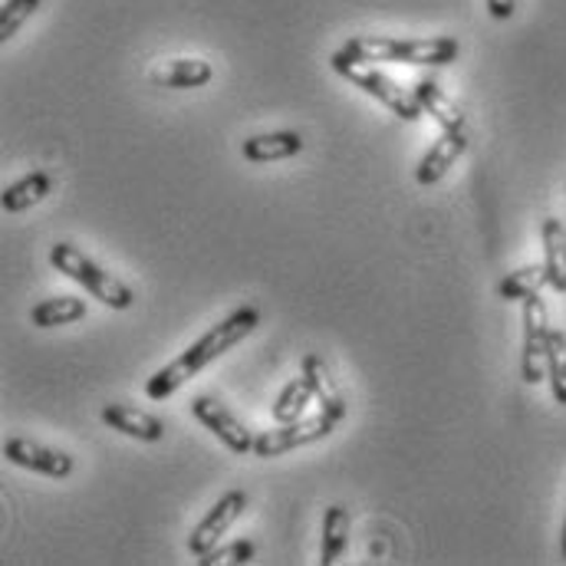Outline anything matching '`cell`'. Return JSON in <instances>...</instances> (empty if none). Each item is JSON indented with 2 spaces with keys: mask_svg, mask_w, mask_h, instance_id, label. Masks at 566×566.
Wrapping results in <instances>:
<instances>
[{
  "mask_svg": "<svg viewBox=\"0 0 566 566\" xmlns=\"http://www.w3.org/2000/svg\"><path fill=\"white\" fill-rule=\"evenodd\" d=\"M258 326H261V310H258V306H238V310L228 313L221 323H214L201 339H195L181 356H175L168 366H161L155 376H148L145 396H148L151 402H165V399L175 396L185 382H191L201 369H208L214 359H221L228 349L241 346Z\"/></svg>",
  "mask_w": 566,
  "mask_h": 566,
  "instance_id": "obj_1",
  "label": "cell"
},
{
  "mask_svg": "<svg viewBox=\"0 0 566 566\" xmlns=\"http://www.w3.org/2000/svg\"><path fill=\"white\" fill-rule=\"evenodd\" d=\"M346 53L366 63H406V66H448L458 60L461 43L454 36H428V40H399V36H349L343 43Z\"/></svg>",
  "mask_w": 566,
  "mask_h": 566,
  "instance_id": "obj_2",
  "label": "cell"
},
{
  "mask_svg": "<svg viewBox=\"0 0 566 566\" xmlns=\"http://www.w3.org/2000/svg\"><path fill=\"white\" fill-rule=\"evenodd\" d=\"M50 264L63 274V277H70L73 283H80L90 296H96L103 306H109V310H129L133 303H136V290L129 286L126 281H119L116 274H109V271H103L93 258H86L76 244H53V251H50Z\"/></svg>",
  "mask_w": 566,
  "mask_h": 566,
  "instance_id": "obj_3",
  "label": "cell"
},
{
  "mask_svg": "<svg viewBox=\"0 0 566 566\" xmlns=\"http://www.w3.org/2000/svg\"><path fill=\"white\" fill-rule=\"evenodd\" d=\"M329 66L346 80V83H353L356 90H363L366 96H373V99H379L389 113H396L399 119H406V123H419L422 119V106H419V99H416V93H406L396 80H389L386 73H379L373 63H366V60H356L353 53H346L343 46L329 56Z\"/></svg>",
  "mask_w": 566,
  "mask_h": 566,
  "instance_id": "obj_4",
  "label": "cell"
},
{
  "mask_svg": "<svg viewBox=\"0 0 566 566\" xmlns=\"http://www.w3.org/2000/svg\"><path fill=\"white\" fill-rule=\"evenodd\" d=\"M551 316L541 293L524 300V349H521V376L527 386L547 379V343H551Z\"/></svg>",
  "mask_w": 566,
  "mask_h": 566,
  "instance_id": "obj_5",
  "label": "cell"
},
{
  "mask_svg": "<svg viewBox=\"0 0 566 566\" xmlns=\"http://www.w3.org/2000/svg\"><path fill=\"white\" fill-rule=\"evenodd\" d=\"M191 416L205 424L228 451H234V454H251L254 451V438L258 434L241 422L224 402H218L211 396H195L191 399Z\"/></svg>",
  "mask_w": 566,
  "mask_h": 566,
  "instance_id": "obj_6",
  "label": "cell"
},
{
  "mask_svg": "<svg viewBox=\"0 0 566 566\" xmlns=\"http://www.w3.org/2000/svg\"><path fill=\"white\" fill-rule=\"evenodd\" d=\"M333 428H336V422H333L326 412H316V416L296 419V422H283L281 428L261 431V434L254 438V454H261V458H277V454H286V451H293V448L323 441L326 434H333Z\"/></svg>",
  "mask_w": 566,
  "mask_h": 566,
  "instance_id": "obj_7",
  "label": "cell"
},
{
  "mask_svg": "<svg viewBox=\"0 0 566 566\" xmlns=\"http://www.w3.org/2000/svg\"><path fill=\"white\" fill-rule=\"evenodd\" d=\"M244 507H248V494L244 491H228V494H221V501L201 517V524L191 531V537H188V554L191 557H205L208 551H214L218 547V541L234 527V521L244 514Z\"/></svg>",
  "mask_w": 566,
  "mask_h": 566,
  "instance_id": "obj_8",
  "label": "cell"
},
{
  "mask_svg": "<svg viewBox=\"0 0 566 566\" xmlns=\"http://www.w3.org/2000/svg\"><path fill=\"white\" fill-rule=\"evenodd\" d=\"M3 458L17 468H27V471H36V474H46L53 481H66L76 468L73 454L60 451V448H46L40 441H30V438H7L3 444Z\"/></svg>",
  "mask_w": 566,
  "mask_h": 566,
  "instance_id": "obj_9",
  "label": "cell"
},
{
  "mask_svg": "<svg viewBox=\"0 0 566 566\" xmlns=\"http://www.w3.org/2000/svg\"><path fill=\"white\" fill-rule=\"evenodd\" d=\"M412 93H416V99H419L422 113H428V116L441 126V133L468 136V139H471V126H468L464 113L451 103V96H448L434 80H419Z\"/></svg>",
  "mask_w": 566,
  "mask_h": 566,
  "instance_id": "obj_10",
  "label": "cell"
},
{
  "mask_svg": "<svg viewBox=\"0 0 566 566\" xmlns=\"http://www.w3.org/2000/svg\"><path fill=\"white\" fill-rule=\"evenodd\" d=\"M300 373H303L306 382L313 386V399L319 402V412H326L336 424L343 422V419H346V399H343V392H339V386H336L329 366H326L316 353H310V356H303Z\"/></svg>",
  "mask_w": 566,
  "mask_h": 566,
  "instance_id": "obj_11",
  "label": "cell"
},
{
  "mask_svg": "<svg viewBox=\"0 0 566 566\" xmlns=\"http://www.w3.org/2000/svg\"><path fill=\"white\" fill-rule=\"evenodd\" d=\"M468 148H471V139H468V136L441 133V139L434 142V145L422 155V161H419V168H416V181H419V185H438V181L451 171V165H454Z\"/></svg>",
  "mask_w": 566,
  "mask_h": 566,
  "instance_id": "obj_12",
  "label": "cell"
},
{
  "mask_svg": "<svg viewBox=\"0 0 566 566\" xmlns=\"http://www.w3.org/2000/svg\"><path fill=\"white\" fill-rule=\"evenodd\" d=\"M214 80V66L208 60L188 56V60H168L151 70V83L165 90H198Z\"/></svg>",
  "mask_w": 566,
  "mask_h": 566,
  "instance_id": "obj_13",
  "label": "cell"
},
{
  "mask_svg": "<svg viewBox=\"0 0 566 566\" xmlns=\"http://www.w3.org/2000/svg\"><path fill=\"white\" fill-rule=\"evenodd\" d=\"M99 419L109 428H116L119 434H129L136 441H148L151 444V441L165 438V422L161 419H155V416H148L142 409H133V406H123V402H109L99 412Z\"/></svg>",
  "mask_w": 566,
  "mask_h": 566,
  "instance_id": "obj_14",
  "label": "cell"
},
{
  "mask_svg": "<svg viewBox=\"0 0 566 566\" xmlns=\"http://www.w3.org/2000/svg\"><path fill=\"white\" fill-rule=\"evenodd\" d=\"M303 151V136L300 133H264V136H251L241 145V155L254 165H268V161H281V158H293Z\"/></svg>",
  "mask_w": 566,
  "mask_h": 566,
  "instance_id": "obj_15",
  "label": "cell"
},
{
  "mask_svg": "<svg viewBox=\"0 0 566 566\" xmlns=\"http://www.w3.org/2000/svg\"><path fill=\"white\" fill-rule=\"evenodd\" d=\"M541 241H544V271L547 283L566 293V228L557 218H547L541 228Z\"/></svg>",
  "mask_w": 566,
  "mask_h": 566,
  "instance_id": "obj_16",
  "label": "cell"
},
{
  "mask_svg": "<svg viewBox=\"0 0 566 566\" xmlns=\"http://www.w3.org/2000/svg\"><path fill=\"white\" fill-rule=\"evenodd\" d=\"M50 191H53V178L46 171H30L3 191L0 205L7 214H20V211H30L33 205H40Z\"/></svg>",
  "mask_w": 566,
  "mask_h": 566,
  "instance_id": "obj_17",
  "label": "cell"
},
{
  "mask_svg": "<svg viewBox=\"0 0 566 566\" xmlns=\"http://www.w3.org/2000/svg\"><path fill=\"white\" fill-rule=\"evenodd\" d=\"M86 316V300L80 296H50L30 310V323L36 329H53V326H70Z\"/></svg>",
  "mask_w": 566,
  "mask_h": 566,
  "instance_id": "obj_18",
  "label": "cell"
},
{
  "mask_svg": "<svg viewBox=\"0 0 566 566\" xmlns=\"http://www.w3.org/2000/svg\"><path fill=\"white\" fill-rule=\"evenodd\" d=\"M319 544H323V551H319V564L323 566H333L346 554V547H349V511L343 504L326 507Z\"/></svg>",
  "mask_w": 566,
  "mask_h": 566,
  "instance_id": "obj_19",
  "label": "cell"
},
{
  "mask_svg": "<svg viewBox=\"0 0 566 566\" xmlns=\"http://www.w3.org/2000/svg\"><path fill=\"white\" fill-rule=\"evenodd\" d=\"M544 286H551V283H547V271H544V264H541V268H537V264H531V268L511 271L504 281L497 283V296H501L504 303H524L527 296L541 293Z\"/></svg>",
  "mask_w": 566,
  "mask_h": 566,
  "instance_id": "obj_20",
  "label": "cell"
},
{
  "mask_svg": "<svg viewBox=\"0 0 566 566\" xmlns=\"http://www.w3.org/2000/svg\"><path fill=\"white\" fill-rule=\"evenodd\" d=\"M310 402H316L313 399V386L306 382V376L300 373L293 382H286L283 386V392L277 396V402H274V422H296V419H303V409L310 406Z\"/></svg>",
  "mask_w": 566,
  "mask_h": 566,
  "instance_id": "obj_21",
  "label": "cell"
},
{
  "mask_svg": "<svg viewBox=\"0 0 566 566\" xmlns=\"http://www.w3.org/2000/svg\"><path fill=\"white\" fill-rule=\"evenodd\" d=\"M547 379H551V392L554 399L566 406V333L564 329H551V343H547Z\"/></svg>",
  "mask_w": 566,
  "mask_h": 566,
  "instance_id": "obj_22",
  "label": "cell"
},
{
  "mask_svg": "<svg viewBox=\"0 0 566 566\" xmlns=\"http://www.w3.org/2000/svg\"><path fill=\"white\" fill-rule=\"evenodd\" d=\"M40 0H7L0 10V43H7L33 13H36Z\"/></svg>",
  "mask_w": 566,
  "mask_h": 566,
  "instance_id": "obj_23",
  "label": "cell"
},
{
  "mask_svg": "<svg viewBox=\"0 0 566 566\" xmlns=\"http://www.w3.org/2000/svg\"><path fill=\"white\" fill-rule=\"evenodd\" d=\"M254 557V544L251 541H234L231 547H224V551H208L205 557H198V564L201 566H211V564H248Z\"/></svg>",
  "mask_w": 566,
  "mask_h": 566,
  "instance_id": "obj_24",
  "label": "cell"
},
{
  "mask_svg": "<svg viewBox=\"0 0 566 566\" xmlns=\"http://www.w3.org/2000/svg\"><path fill=\"white\" fill-rule=\"evenodd\" d=\"M484 3L494 20H511L517 13V0H484Z\"/></svg>",
  "mask_w": 566,
  "mask_h": 566,
  "instance_id": "obj_25",
  "label": "cell"
},
{
  "mask_svg": "<svg viewBox=\"0 0 566 566\" xmlns=\"http://www.w3.org/2000/svg\"><path fill=\"white\" fill-rule=\"evenodd\" d=\"M560 554H564V560H566V517H564V537H560Z\"/></svg>",
  "mask_w": 566,
  "mask_h": 566,
  "instance_id": "obj_26",
  "label": "cell"
}]
</instances>
